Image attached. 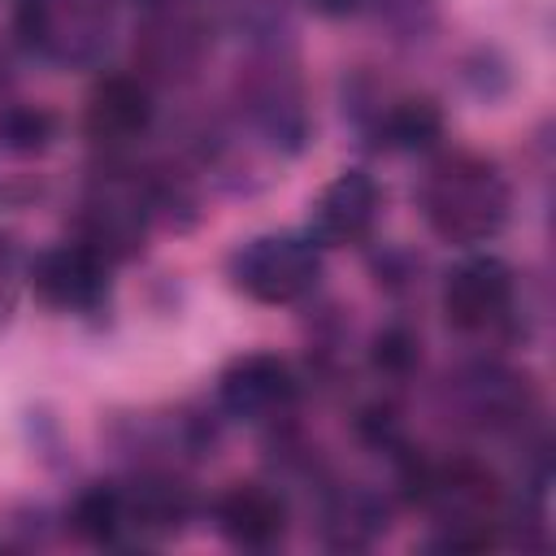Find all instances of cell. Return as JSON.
<instances>
[{"label": "cell", "mask_w": 556, "mask_h": 556, "mask_svg": "<svg viewBox=\"0 0 556 556\" xmlns=\"http://www.w3.org/2000/svg\"><path fill=\"white\" fill-rule=\"evenodd\" d=\"M417 204L434 239L469 252L508 226L513 191L495 161L478 152H447L426 169Z\"/></svg>", "instance_id": "6da1fadb"}, {"label": "cell", "mask_w": 556, "mask_h": 556, "mask_svg": "<svg viewBox=\"0 0 556 556\" xmlns=\"http://www.w3.org/2000/svg\"><path fill=\"white\" fill-rule=\"evenodd\" d=\"M156 122L152 83L143 74H104L87 104H83V130L104 156L130 152Z\"/></svg>", "instance_id": "7c38bea8"}, {"label": "cell", "mask_w": 556, "mask_h": 556, "mask_svg": "<svg viewBox=\"0 0 556 556\" xmlns=\"http://www.w3.org/2000/svg\"><path fill=\"white\" fill-rule=\"evenodd\" d=\"M513 304H517L513 265L500 261L495 252H473V248L447 269L439 291V308L447 326L460 334H491L513 317Z\"/></svg>", "instance_id": "ba28073f"}, {"label": "cell", "mask_w": 556, "mask_h": 556, "mask_svg": "<svg viewBox=\"0 0 556 556\" xmlns=\"http://www.w3.org/2000/svg\"><path fill=\"white\" fill-rule=\"evenodd\" d=\"M26 261L30 256L9 235H0V326L9 321V313H13V304L26 287Z\"/></svg>", "instance_id": "7402d4cb"}, {"label": "cell", "mask_w": 556, "mask_h": 556, "mask_svg": "<svg viewBox=\"0 0 556 556\" xmlns=\"http://www.w3.org/2000/svg\"><path fill=\"white\" fill-rule=\"evenodd\" d=\"M361 130L382 152H421L443 135V113L430 96L413 91H374L356 100Z\"/></svg>", "instance_id": "9a60e30c"}, {"label": "cell", "mask_w": 556, "mask_h": 556, "mask_svg": "<svg viewBox=\"0 0 556 556\" xmlns=\"http://www.w3.org/2000/svg\"><path fill=\"white\" fill-rule=\"evenodd\" d=\"M391 39H421L434 22V0H365Z\"/></svg>", "instance_id": "44dd1931"}, {"label": "cell", "mask_w": 556, "mask_h": 556, "mask_svg": "<svg viewBox=\"0 0 556 556\" xmlns=\"http://www.w3.org/2000/svg\"><path fill=\"white\" fill-rule=\"evenodd\" d=\"M65 521H70V530L83 543L122 547V495H117V482H91V486H83L74 495Z\"/></svg>", "instance_id": "ac0fdd59"}, {"label": "cell", "mask_w": 556, "mask_h": 556, "mask_svg": "<svg viewBox=\"0 0 556 556\" xmlns=\"http://www.w3.org/2000/svg\"><path fill=\"white\" fill-rule=\"evenodd\" d=\"M156 226L143 165H130L126 156H109L104 169L83 187L78 200V235L87 248H96L104 261H130L143 252L148 230Z\"/></svg>", "instance_id": "277c9868"}, {"label": "cell", "mask_w": 556, "mask_h": 556, "mask_svg": "<svg viewBox=\"0 0 556 556\" xmlns=\"http://www.w3.org/2000/svg\"><path fill=\"white\" fill-rule=\"evenodd\" d=\"M447 404L473 434H517L534 417V387L504 361H469L447 378Z\"/></svg>", "instance_id": "52a82bcc"}, {"label": "cell", "mask_w": 556, "mask_h": 556, "mask_svg": "<svg viewBox=\"0 0 556 556\" xmlns=\"http://www.w3.org/2000/svg\"><path fill=\"white\" fill-rule=\"evenodd\" d=\"M122 4H135V9H148V4H156V0H117V9Z\"/></svg>", "instance_id": "cb8c5ba5"}, {"label": "cell", "mask_w": 556, "mask_h": 556, "mask_svg": "<svg viewBox=\"0 0 556 556\" xmlns=\"http://www.w3.org/2000/svg\"><path fill=\"white\" fill-rule=\"evenodd\" d=\"M387 530V504L356 482H339L326 486L321 495V539L339 552H356L369 547L378 534Z\"/></svg>", "instance_id": "e0dca14e"}, {"label": "cell", "mask_w": 556, "mask_h": 556, "mask_svg": "<svg viewBox=\"0 0 556 556\" xmlns=\"http://www.w3.org/2000/svg\"><path fill=\"white\" fill-rule=\"evenodd\" d=\"M287 495L269 482H230L213 500V526L217 534L239 552H269L287 539Z\"/></svg>", "instance_id": "5bb4252c"}, {"label": "cell", "mask_w": 556, "mask_h": 556, "mask_svg": "<svg viewBox=\"0 0 556 556\" xmlns=\"http://www.w3.org/2000/svg\"><path fill=\"white\" fill-rule=\"evenodd\" d=\"M300 404V374L278 352H243L217 378V408L243 426H278Z\"/></svg>", "instance_id": "9c48e42d"}, {"label": "cell", "mask_w": 556, "mask_h": 556, "mask_svg": "<svg viewBox=\"0 0 556 556\" xmlns=\"http://www.w3.org/2000/svg\"><path fill=\"white\" fill-rule=\"evenodd\" d=\"M378 213H382V187L374 182V174L343 169L317 191L308 213V235L321 248H352L369 239V230L378 226Z\"/></svg>", "instance_id": "4fadbf2b"}, {"label": "cell", "mask_w": 556, "mask_h": 556, "mask_svg": "<svg viewBox=\"0 0 556 556\" xmlns=\"http://www.w3.org/2000/svg\"><path fill=\"white\" fill-rule=\"evenodd\" d=\"M22 48L61 70H91L117 35V0H13Z\"/></svg>", "instance_id": "3957f363"}, {"label": "cell", "mask_w": 556, "mask_h": 556, "mask_svg": "<svg viewBox=\"0 0 556 556\" xmlns=\"http://www.w3.org/2000/svg\"><path fill=\"white\" fill-rule=\"evenodd\" d=\"M217 35L195 9V0H156L139 9V30H135V56L143 78L161 83H187L204 70Z\"/></svg>", "instance_id": "8992f818"}, {"label": "cell", "mask_w": 556, "mask_h": 556, "mask_svg": "<svg viewBox=\"0 0 556 556\" xmlns=\"http://www.w3.org/2000/svg\"><path fill=\"white\" fill-rule=\"evenodd\" d=\"M213 35L252 48H282L291 35V0H195Z\"/></svg>", "instance_id": "2e32d148"}, {"label": "cell", "mask_w": 556, "mask_h": 556, "mask_svg": "<svg viewBox=\"0 0 556 556\" xmlns=\"http://www.w3.org/2000/svg\"><path fill=\"white\" fill-rule=\"evenodd\" d=\"M321 282V243L313 235H256L230 256V287L252 304H295Z\"/></svg>", "instance_id": "5b68a950"}, {"label": "cell", "mask_w": 556, "mask_h": 556, "mask_svg": "<svg viewBox=\"0 0 556 556\" xmlns=\"http://www.w3.org/2000/svg\"><path fill=\"white\" fill-rule=\"evenodd\" d=\"M122 547H148L182 534V526L195 517V495L178 478V469L135 465L122 482Z\"/></svg>", "instance_id": "30bf717a"}, {"label": "cell", "mask_w": 556, "mask_h": 556, "mask_svg": "<svg viewBox=\"0 0 556 556\" xmlns=\"http://www.w3.org/2000/svg\"><path fill=\"white\" fill-rule=\"evenodd\" d=\"M26 287L56 313H96L113 291V261L83 239H65L26 261Z\"/></svg>", "instance_id": "8fae6325"}, {"label": "cell", "mask_w": 556, "mask_h": 556, "mask_svg": "<svg viewBox=\"0 0 556 556\" xmlns=\"http://www.w3.org/2000/svg\"><path fill=\"white\" fill-rule=\"evenodd\" d=\"M230 122L265 156H300L313 139V109L304 78L282 48H252L230 91Z\"/></svg>", "instance_id": "7a4b0ae2"}, {"label": "cell", "mask_w": 556, "mask_h": 556, "mask_svg": "<svg viewBox=\"0 0 556 556\" xmlns=\"http://www.w3.org/2000/svg\"><path fill=\"white\" fill-rule=\"evenodd\" d=\"M56 139V113L30 100H4L0 104V148L13 156L48 152Z\"/></svg>", "instance_id": "d6986e66"}, {"label": "cell", "mask_w": 556, "mask_h": 556, "mask_svg": "<svg viewBox=\"0 0 556 556\" xmlns=\"http://www.w3.org/2000/svg\"><path fill=\"white\" fill-rule=\"evenodd\" d=\"M417 334L408 330V326H382L378 334H374V369L382 374V378H408L413 374V365H417Z\"/></svg>", "instance_id": "ffe728a7"}, {"label": "cell", "mask_w": 556, "mask_h": 556, "mask_svg": "<svg viewBox=\"0 0 556 556\" xmlns=\"http://www.w3.org/2000/svg\"><path fill=\"white\" fill-rule=\"evenodd\" d=\"M317 17H348L356 9H365V0H304Z\"/></svg>", "instance_id": "603a6c76"}]
</instances>
